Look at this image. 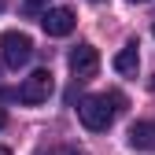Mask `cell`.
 I'll return each mask as SVG.
<instances>
[{
	"label": "cell",
	"instance_id": "9",
	"mask_svg": "<svg viewBox=\"0 0 155 155\" xmlns=\"http://www.w3.org/2000/svg\"><path fill=\"white\" fill-rule=\"evenodd\" d=\"M41 4H45V0H26V11H30V15H37V11H41Z\"/></svg>",
	"mask_w": 155,
	"mask_h": 155
},
{
	"label": "cell",
	"instance_id": "3",
	"mask_svg": "<svg viewBox=\"0 0 155 155\" xmlns=\"http://www.w3.org/2000/svg\"><path fill=\"white\" fill-rule=\"evenodd\" d=\"M52 92H55V78H52V70H33L26 81L18 85V100L33 107V104H45Z\"/></svg>",
	"mask_w": 155,
	"mask_h": 155
},
{
	"label": "cell",
	"instance_id": "13",
	"mask_svg": "<svg viewBox=\"0 0 155 155\" xmlns=\"http://www.w3.org/2000/svg\"><path fill=\"white\" fill-rule=\"evenodd\" d=\"M0 155H11V151H8V148H0Z\"/></svg>",
	"mask_w": 155,
	"mask_h": 155
},
{
	"label": "cell",
	"instance_id": "7",
	"mask_svg": "<svg viewBox=\"0 0 155 155\" xmlns=\"http://www.w3.org/2000/svg\"><path fill=\"white\" fill-rule=\"evenodd\" d=\"M137 67H140V55H137V41H129L118 55H114V70L118 74H126V78H133L137 74Z\"/></svg>",
	"mask_w": 155,
	"mask_h": 155
},
{
	"label": "cell",
	"instance_id": "8",
	"mask_svg": "<svg viewBox=\"0 0 155 155\" xmlns=\"http://www.w3.org/2000/svg\"><path fill=\"white\" fill-rule=\"evenodd\" d=\"M41 155H81L78 148H48V151H41Z\"/></svg>",
	"mask_w": 155,
	"mask_h": 155
},
{
	"label": "cell",
	"instance_id": "15",
	"mask_svg": "<svg viewBox=\"0 0 155 155\" xmlns=\"http://www.w3.org/2000/svg\"><path fill=\"white\" fill-rule=\"evenodd\" d=\"M151 33H155V26H151Z\"/></svg>",
	"mask_w": 155,
	"mask_h": 155
},
{
	"label": "cell",
	"instance_id": "2",
	"mask_svg": "<svg viewBox=\"0 0 155 155\" xmlns=\"http://www.w3.org/2000/svg\"><path fill=\"white\" fill-rule=\"evenodd\" d=\"M0 59H4V67H11V70L26 67V63L33 59V41H30V33L8 30L4 37H0Z\"/></svg>",
	"mask_w": 155,
	"mask_h": 155
},
{
	"label": "cell",
	"instance_id": "14",
	"mask_svg": "<svg viewBox=\"0 0 155 155\" xmlns=\"http://www.w3.org/2000/svg\"><path fill=\"white\" fill-rule=\"evenodd\" d=\"M151 89H155V78H151Z\"/></svg>",
	"mask_w": 155,
	"mask_h": 155
},
{
	"label": "cell",
	"instance_id": "12",
	"mask_svg": "<svg viewBox=\"0 0 155 155\" xmlns=\"http://www.w3.org/2000/svg\"><path fill=\"white\" fill-rule=\"evenodd\" d=\"M4 8H8V0H0V11H4Z\"/></svg>",
	"mask_w": 155,
	"mask_h": 155
},
{
	"label": "cell",
	"instance_id": "4",
	"mask_svg": "<svg viewBox=\"0 0 155 155\" xmlns=\"http://www.w3.org/2000/svg\"><path fill=\"white\" fill-rule=\"evenodd\" d=\"M41 26H45L48 37H67V33H74V26H78V15H74L70 8H45V11H41Z\"/></svg>",
	"mask_w": 155,
	"mask_h": 155
},
{
	"label": "cell",
	"instance_id": "1",
	"mask_svg": "<svg viewBox=\"0 0 155 155\" xmlns=\"http://www.w3.org/2000/svg\"><path fill=\"white\" fill-rule=\"evenodd\" d=\"M114 96H85L81 104H78V118H81V126L89 133H107L114 114H118V107H111Z\"/></svg>",
	"mask_w": 155,
	"mask_h": 155
},
{
	"label": "cell",
	"instance_id": "6",
	"mask_svg": "<svg viewBox=\"0 0 155 155\" xmlns=\"http://www.w3.org/2000/svg\"><path fill=\"white\" fill-rule=\"evenodd\" d=\"M129 144L137 148V151H155V122L129 126Z\"/></svg>",
	"mask_w": 155,
	"mask_h": 155
},
{
	"label": "cell",
	"instance_id": "11",
	"mask_svg": "<svg viewBox=\"0 0 155 155\" xmlns=\"http://www.w3.org/2000/svg\"><path fill=\"white\" fill-rule=\"evenodd\" d=\"M129 4H148V0H129Z\"/></svg>",
	"mask_w": 155,
	"mask_h": 155
},
{
	"label": "cell",
	"instance_id": "10",
	"mask_svg": "<svg viewBox=\"0 0 155 155\" xmlns=\"http://www.w3.org/2000/svg\"><path fill=\"white\" fill-rule=\"evenodd\" d=\"M8 126V114H4V107H0V129H4Z\"/></svg>",
	"mask_w": 155,
	"mask_h": 155
},
{
	"label": "cell",
	"instance_id": "5",
	"mask_svg": "<svg viewBox=\"0 0 155 155\" xmlns=\"http://www.w3.org/2000/svg\"><path fill=\"white\" fill-rule=\"evenodd\" d=\"M70 70H74L78 81L96 78V74H100V52H96L92 45H78V48L70 52Z\"/></svg>",
	"mask_w": 155,
	"mask_h": 155
}]
</instances>
